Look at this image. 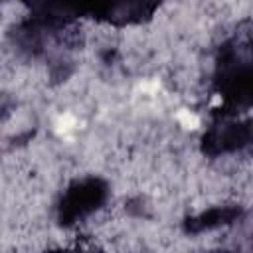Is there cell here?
<instances>
[{"label": "cell", "instance_id": "6da1fadb", "mask_svg": "<svg viewBox=\"0 0 253 253\" xmlns=\"http://www.w3.org/2000/svg\"><path fill=\"white\" fill-rule=\"evenodd\" d=\"M215 91L223 107L233 113L253 105V43L231 42L219 51L215 69Z\"/></svg>", "mask_w": 253, "mask_h": 253}, {"label": "cell", "instance_id": "7a4b0ae2", "mask_svg": "<svg viewBox=\"0 0 253 253\" xmlns=\"http://www.w3.org/2000/svg\"><path fill=\"white\" fill-rule=\"evenodd\" d=\"M109 198V186L105 180L89 176L75 180L63 192L57 204V219L61 225H73L93 211H97Z\"/></svg>", "mask_w": 253, "mask_h": 253}, {"label": "cell", "instance_id": "3957f363", "mask_svg": "<svg viewBox=\"0 0 253 253\" xmlns=\"http://www.w3.org/2000/svg\"><path fill=\"white\" fill-rule=\"evenodd\" d=\"M243 148H253V121L217 123L202 138V150L208 156L229 154Z\"/></svg>", "mask_w": 253, "mask_h": 253}, {"label": "cell", "instance_id": "277c9868", "mask_svg": "<svg viewBox=\"0 0 253 253\" xmlns=\"http://www.w3.org/2000/svg\"><path fill=\"white\" fill-rule=\"evenodd\" d=\"M162 0H93L91 16L115 26L140 24L156 12Z\"/></svg>", "mask_w": 253, "mask_h": 253}, {"label": "cell", "instance_id": "5b68a950", "mask_svg": "<svg viewBox=\"0 0 253 253\" xmlns=\"http://www.w3.org/2000/svg\"><path fill=\"white\" fill-rule=\"evenodd\" d=\"M32 18L51 26L65 28L77 16H91L93 0H24Z\"/></svg>", "mask_w": 253, "mask_h": 253}, {"label": "cell", "instance_id": "8992f818", "mask_svg": "<svg viewBox=\"0 0 253 253\" xmlns=\"http://www.w3.org/2000/svg\"><path fill=\"white\" fill-rule=\"evenodd\" d=\"M241 215V208L237 206H221V208H211L196 217H190L186 221V231L188 233H202V231H210L221 225H227L231 221H235Z\"/></svg>", "mask_w": 253, "mask_h": 253}]
</instances>
